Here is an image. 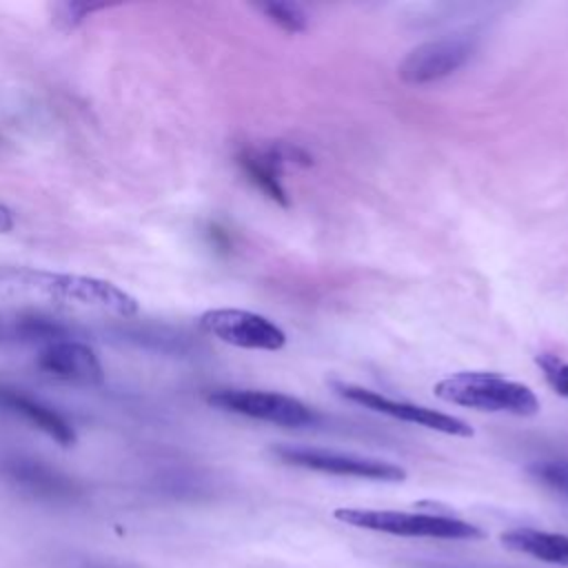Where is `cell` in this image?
Here are the masks:
<instances>
[{
    "label": "cell",
    "mask_w": 568,
    "mask_h": 568,
    "mask_svg": "<svg viewBox=\"0 0 568 568\" xmlns=\"http://www.w3.org/2000/svg\"><path fill=\"white\" fill-rule=\"evenodd\" d=\"M206 404L224 410L244 415L251 419L271 422L277 426H315L320 422V413L297 397L273 393V390H255V388H217L206 395Z\"/></svg>",
    "instance_id": "277c9868"
},
{
    "label": "cell",
    "mask_w": 568,
    "mask_h": 568,
    "mask_svg": "<svg viewBox=\"0 0 568 568\" xmlns=\"http://www.w3.org/2000/svg\"><path fill=\"white\" fill-rule=\"evenodd\" d=\"M0 410L20 417L29 426L42 430L47 437L58 442L60 446L69 448L78 442L75 428L51 406L42 404L40 399L29 397L27 393L9 386H0Z\"/></svg>",
    "instance_id": "7c38bea8"
},
{
    "label": "cell",
    "mask_w": 568,
    "mask_h": 568,
    "mask_svg": "<svg viewBox=\"0 0 568 568\" xmlns=\"http://www.w3.org/2000/svg\"><path fill=\"white\" fill-rule=\"evenodd\" d=\"M9 337L24 342V344H53V342H62V339H75L73 337V328L55 317L49 315H40V313H22L18 315L9 331Z\"/></svg>",
    "instance_id": "5bb4252c"
},
{
    "label": "cell",
    "mask_w": 568,
    "mask_h": 568,
    "mask_svg": "<svg viewBox=\"0 0 568 568\" xmlns=\"http://www.w3.org/2000/svg\"><path fill=\"white\" fill-rule=\"evenodd\" d=\"M16 226L13 211L7 204H0V233H9Z\"/></svg>",
    "instance_id": "d6986e66"
},
{
    "label": "cell",
    "mask_w": 568,
    "mask_h": 568,
    "mask_svg": "<svg viewBox=\"0 0 568 568\" xmlns=\"http://www.w3.org/2000/svg\"><path fill=\"white\" fill-rule=\"evenodd\" d=\"M537 364L544 371V377H546L548 386L557 395L568 397V362L559 359L557 355L544 353V355H537Z\"/></svg>",
    "instance_id": "2e32d148"
},
{
    "label": "cell",
    "mask_w": 568,
    "mask_h": 568,
    "mask_svg": "<svg viewBox=\"0 0 568 568\" xmlns=\"http://www.w3.org/2000/svg\"><path fill=\"white\" fill-rule=\"evenodd\" d=\"M0 288L13 295H29L60 306L109 313L122 320L135 317L138 300L113 282L73 273H55L31 266H0Z\"/></svg>",
    "instance_id": "6da1fadb"
},
{
    "label": "cell",
    "mask_w": 568,
    "mask_h": 568,
    "mask_svg": "<svg viewBox=\"0 0 568 568\" xmlns=\"http://www.w3.org/2000/svg\"><path fill=\"white\" fill-rule=\"evenodd\" d=\"M69 568H138L133 564H120V561H109V559H93V557H82L73 559Z\"/></svg>",
    "instance_id": "ac0fdd59"
},
{
    "label": "cell",
    "mask_w": 568,
    "mask_h": 568,
    "mask_svg": "<svg viewBox=\"0 0 568 568\" xmlns=\"http://www.w3.org/2000/svg\"><path fill=\"white\" fill-rule=\"evenodd\" d=\"M501 544L515 552L530 555L546 564L568 566V535L544 532L532 528H515L499 535Z\"/></svg>",
    "instance_id": "4fadbf2b"
},
{
    "label": "cell",
    "mask_w": 568,
    "mask_h": 568,
    "mask_svg": "<svg viewBox=\"0 0 568 568\" xmlns=\"http://www.w3.org/2000/svg\"><path fill=\"white\" fill-rule=\"evenodd\" d=\"M433 390L448 404L475 410L508 413L517 417H530L539 413V399L526 384L506 379L497 373H455L437 382Z\"/></svg>",
    "instance_id": "7a4b0ae2"
},
{
    "label": "cell",
    "mask_w": 568,
    "mask_h": 568,
    "mask_svg": "<svg viewBox=\"0 0 568 568\" xmlns=\"http://www.w3.org/2000/svg\"><path fill=\"white\" fill-rule=\"evenodd\" d=\"M477 40L468 33L446 36L430 42H424L406 53L397 67V75L406 84H430L442 78H448L462 69L475 53Z\"/></svg>",
    "instance_id": "52a82bcc"
},
{
    "label": "cell",
    "mask_w": 568,
    "mask_h": 568,
    "mask_svg": "<svg viewBox=\"0 0 568 568\" xmlns=\"http://www.w3.org/2000/svg\"><path fill=\"white\" fill-rule=\"evenodd\" d=\"M308 160V155L297 146H268V149H242L237 153V164L244 171V175L273 202L288 206V195L280 180V164L284 160Z\"/></svg>",
    "instance_id": "8fae6325"
},
{
    "label": "cell",
    "mask_w": 568,
    "mask_h": 568,
    "mask_svg": "<svg viewBox=\"0 0 568 568\" xmlns=\"http://www.w3.org/2000/svg\"><path fill=\"white\" fill-rule=\"evenodd\" d=\"M0 475L33 499L69 504L80 497V486L64 473L31 457H7L0 462Z\"/></svg>",
    "instance_id": "9c48e42d"
},
{
    "label": "cell",
    "mask_w": 568,
    "mask_h": 568,
    "mask_svg": "<svg viewBox=\"0 0 568 568\" xmlns=\"http://www.w3.org/2000/svg\"><path fill=\"white\" fill-rule=\"evenodd\" d=\"M36 366L55 379L95 386L104 382V368L91 346L78 339L47 344L36 355Z\"/></svg>",
    "instance_id": "30bf717a"
},
{
    "label": "cell",
    "mask_w": 568,
    "mask_h": 568,
    "mask_svg": "<svg viewBox=\"0 0 568 568\" xmlns=\"http://www.w3.org/2000/svg\"><path fill=\"white\" fill-rule=\"evenodd\" d=\"M200 328L224 344L248 351H280L286 344V333L275 322L244 308L204 311Z\"/></svg>",
    "instance_id": "8992f818"
},
{
    "label": "cell",
    "mask_w": 568,
    "mask_h": 568,
    "mask_svg": "<svg viewBox=\"0 0 568 568\" xmlns=\"http://www.w3.org/2000/svg\"><path fill=\"white\" fill-rule=\"evenodd\" d=\"M273 455L288 466H300V468L328 473V475L359 477V479H373V481H404L406 479V470L397 464L359 457V455L335 453V450H326V448L282 444V446L273 448Z\"/></svg>",
    "instance_id": "5b68a950"
},
{
    "label": "cell",
    "mask_w": 568,
    "mask_h": 568,
    "mask_svg": "<svg viewBox=\"0 0 568 568\" xmlns=\"http://www.w3.org/2000/svg\"><path fill=\"white\" fill-rule=\"evenodd\" d=\"M102 9V4H87V2H67L60 7V20H64L69 27H75L78 22H82L87 16H91V11Z\"/></svg>",
    "instance_id": "e0dca14e"
},
{
    "label": "cell",
    "mask_w": 568,
    "mask_h": 568,
    "mask_svg": "<svg viewBox=\"0 0 568 568\" xmlns=\"http://www.w3.org/2000/svg\"><path fill=\"white\" fill-rule=\"evenodd\" d=\"M331 388L339 397H344L353 404H359L368 410L388 415L393 419H402V422L417 424V426H424V428H430V430H437V433H446V435H455V437H473L475 435V430L468 422H464L462 417H455V415L439 413L435 408L417 406V404L402 402V399H390L382 393H375L371 388L348 384V382H331Z\"/></svg>",
    "instance_id": "ba28073f"
},
{
    "label": "cell",
    "mask_w": 568,
    "mask_h": 568,
    "mask_svg": "<svg viewBox=\"0 0 568 568\" xmlns=\"http://www.w3.org/2000/svg\"><path fill=\"white\" fill-rule=\"evenodd\" d=\"M260 9L266 13V18L271 22H275L286 33H300L308 24L302 7L293 4V2H264V4H260Z\"/></svg>",
    "instance_id": "9a60e30c"
},
{
    "label": "cell",
    "mask_w": 568,
    "mask_h": 568,
    "mask_svg": "<svg viewBox=\"0 0 568 568\" xmlns=\"http://www.w3.org/2000/svg\"><path fill=\"white\" fill-rule=\"evenodd\" d=\"M333 517L353 528L388 532L397 537H428V539H484L486 532L464 519L428 513L373 510V508H335Z\"/></svg>",
    "instance_id": "3957f363"
}]
</instances>
